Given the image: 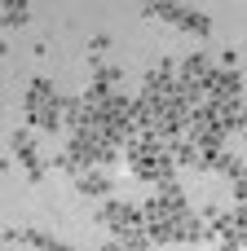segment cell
<instances>
[{"mask_svg":"<svg viewBox=\"0 0 247 251\" xmlns=\"http://www.w3.org/2000/svg\"><path fill=\"white\" fill-rule=\"evenodd\" d=\"M172 22H177V26L186 31V35H199V40L208 35V18H203V13H194V9H181V13L172 18Z\"/></svg>","mask_w":247,"mask_h":251,"instance_id":"4","label":"cell"},{"mask_svg":"<svg viewBox=\"0 0 247 251\" xmlns=\"http://www.w3.org/2000/svg\"><path fill=\"white\" fill-rule=\"evenodd\" d=\"M27 18H31V4H27V0H4V26H9V31L22 26Z\"/></svg>","mask_w":247,"mask_h":251,"instance_id":"5","label":"cell"},{"mask_svg":"<svg viewBox=\"0 0 247 251\" xmlns=\"http://www.w3.org/2000/svg\"><path fill=\"white\" fill-rule=\"evenodd\" d=\"M66 106H71V97H62L49 79H35L22 97V119L35 132H57V128H66Z\"/></svg>","mask_w":247,"mask_h":251,"instance_id":"1","label":"cell"},{"mask_svg":"<svg viewBox=\"0 0 247 251\" xmlns=\"http://www.w3.org/2000/svg\"><path fill=\"white\" fill-rule=\"evenodd\" d=\"M239 132L247 137V101H243V119H239Z\"/></svg>","mask_w":247,"mask_h":251,"instance_id":"6","label":"cell"},{"mask_svg":"<svg viewBox=\"0 0 247 251\" xmlns=\"http://www.w3.org/2000/svg\"><path fill=\"white\" fill-rule=\"evenodd\" d=\"M13 146H18V159H22V168L31 172V181H40V176H44V159L35 154V146H31V132H27V128H18V132H13Z\"/></svg>","mask_w":247,"mask_h":251,"instance_id":"2","label":"cell"},{"mask_svg":"<svg viewBox=\"0 0 247 251\" xmlns=\"http://www.w3.org/2000/svg\"><path fill=\"white\" fill-rule=\"evenodd\" d=\"M75 190H80V194H93V199H106L115 185H110V176H106L102 168H93V172H80V176H75Z\"/></svg>","mask_w":247,"mask_h":251,"instance_id":"3","label":"cell"}]
</instances>
